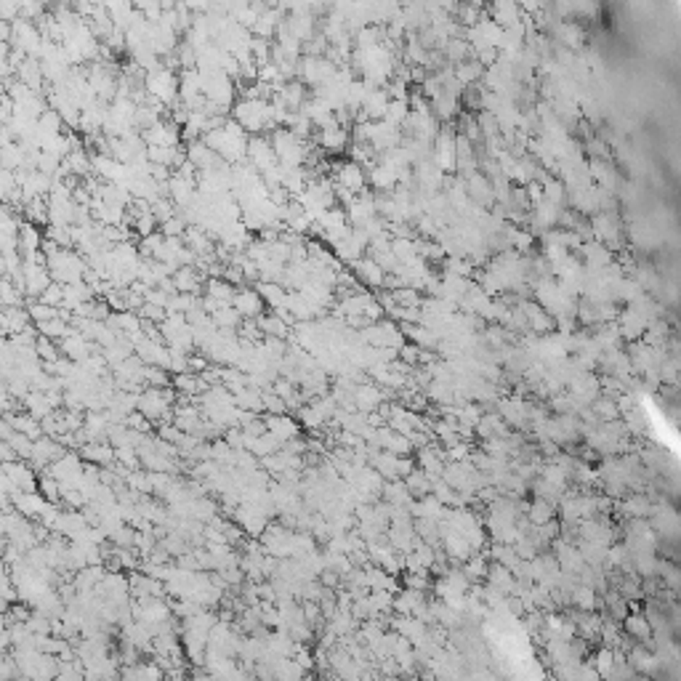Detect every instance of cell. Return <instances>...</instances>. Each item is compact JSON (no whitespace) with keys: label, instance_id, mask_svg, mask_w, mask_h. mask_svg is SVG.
Segmentation results:
<instances>
[{"label":"cell","instance_id":"52a82bcc","mask_svg":"<svg viewBox=\"0 0 681 681\" xmlns=\"http://www.w3.org/2000/svg\"><path fill=\"white\" fill-rule=\"evenodd\" d=\"M410 115V102H391L388 99V107H386V115H383V123H388V126H405V120H408Z\"/></svg>","mask_w":681,"mask_h":681},{"label":"cell","instance_id":"ba28073f","mask_svg":"<svg viewBox=\"0 0 681 681\" xmlns=\"http://www.w3.org/2000/svg\"><path fill=\"white\" fill-rule=\"evenodd\" d=\"M234 309H237V315L256 317L258 315V309H261V301H258V295L256 293H240V295H234Z\"/></svg>","mask_w":681,"mask_h":681},{"label":"cell","instance_id":"277c9868","mask_svg":"<svg viewBox=\"0 0 681 681\" xmlns=\"http://www.w3.org/2000/svg\"><path fill=\"white\" fill-rule=\"evenodd\" d=\"M556 38H559V43L562 45H567V48H580L583 45V40H586V35H583V30H580V24L577 21H572V19H567V21H559L556 24Z\"/></svg>","mask_w":681,"mask_h":681},{"label":"cell","instance_id":"8992f818","mask_svg":"<svg viewBox=\"0 0 681 681\" xmlns=\"http://www.w3.org/2000/svg\"><path fill=\"white\" fill-rule=\"evenodd\" d=\"M452 75H455V80L463 85V88H469V85H474L479 77H484V67L476 59H472V62H461L452 67Z\"/></svg>","mask_w":681,"mask_h":681},{"label":"cell","instance_id":"7a4b0ae2","mask_svg":"<svg viewBox=\"0 0 681 681\" xmlns=\"http://www.w3.org/2000/svg\"><path fill=\"white\" fill-rule=\"evenodd\" d=\"M580 253L586 256V263L591 266V269H604V266H609L612 263V251H609L607 245H601V242H583L580 245Z\"/></svg>","mask_w":681,"mask_h":681},{"label":"cell","instance_id":"5b68a950","mask_svg":"<svg viewBox=\"0 0 681 681\" xmlns=\"http://www.w3.org/2000/svg\"><path fill=\"white\" fill-rule=\"evenodd\" d=\"M354 269H356V274H359V280H362L365 285H370V288H381V285H383V269H381L370 256L354 261Z\"/></svg>","mask_w":681,"mask_h":681},{"label":"cell","instance_id":"3957f363","mask_svg":"<svg viewBox=\"0 0 681 681\" xmlns=\"http://www.w3.org/2000/svg\"><path fill=\"white\" fill-rule=\"evenodd\" d=\"M320 144H322V149H330V152H344V149L349 147V131L341 128L336 120H333L330 126L322 128Z\"/></svg>","mask_w":681,"mask_h":681},{"label":"cell","instance_id":"6da1fadb","mask_svg":"<svg viewBox=\"0 0 681 681\" xmlns=\"http://www.w3.org/2000/svg\"><path fill=\"white\" fill-rule=\"evenodd\" d=\"M365 184H367V173L362 165H356V163H344L341 168H338V184L336 187H344L346 192H352V195H362L365 192Z\"/></svg>","mask_w":681,"mask_h":681}]
</instances>
